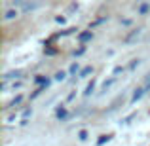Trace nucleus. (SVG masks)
I'll use <instances>...</instances> for the list:
<instances>
[{
	"label": "nucleus",
	"instance_id": "obj_1",
	"mask_svg": "<svg viewBox=\"0 0 150 146\" xmlns=\"http://www.w3.org/2000/svg\"><path fill=\"white\" fill-rule=\"evenodd\" d=\"M89 38H93L91 30H86V32H82V34H80V42H82V44H84V42H88Z\"/></svg>",
	"mask_w": 150,
	"mask_h": 146
},
{
	"label": "nucleus",
	"instance_id": "obj_2",
	"mask_svg": "<svg viewBox=\"0 0 150 146\" xmlns=\"http://www.w3.org/2000/svg\"><path fill=\"white\" fill-rule=\"evenodd\" d=\"M143 93H144V87H139V89H135V93H133V97H131V101L135 102L137 99H141L143 97Z\"/></svg>",
	"mask_w": 150,
	"mask_h": 146
},
{
	"label": "nucleus",
	"instance_id": "obj_3",
	"mask_svg": "<svg viewBox=\"0 0 150 146\" xmlns=\"http://www.w3.org/2000/svg\"><path fill=\"white\" fill-rule=\"evenodd\" d=\"M114 82H116V76H112V78H110L108 82H105V84H103V89H101V91H106V89H108L110 85L114 84Z\"/></svg>",
	"mask_w": 150,
	"mask_h": 146
},
{
	"label": "nucleus",
	"instance_id": "obj_4",
	"mask_svg": "<svg viewBox=\"0 0 150 146\" xmlns=\"http://www.w3.org/2000/svg\"><path fill=\"white\" fill-rule=\"evenodd\" d=\"M21 101H23V95H19V97H15V99H13V101H11V102H10V106H11V108H15V106H17V104H19V102H21Z\"/></svg>",
	"mask_w": 150,
	"mask_h": 146
},
{
	"label": "nucleus",
	"instance_id": "obj_5",
	"mask_svg": "<svg viewBox=\"0 0 150 146\" xmlns=\"http://www.w3.org/2000/svg\"><path fill=\"white\" fill-rule=\"evenodd\" d=\"M57 118H59V120H65V118H67V110L65 108H59L57 110Z\"/></svg>",
	"mask_w": 150,
	"mask_h": 146
},
{
	"label": "nucleus",
	"instance_id": "obj_6",
	"mask_svg": "<svg viewBox=\"0 0 150 146\" xmlns=\"http://www.w3.org/2000/svg\"><path fill=\"white\" fill-rule=\"evenodd\" d=\"M13 17H17V11L8 10V11H6V19H13Z\"/></svg>",
	"mask_w": 150,
	"mask_h": 146
},
{
	"label": "nucleus",
	"instance_id": "obj_7",
	"mask_svg": "<svg viewBox=\"0 0 150 146\" xmlns=\"http://www.w3.org/2000/svg\"><path fill=\"white\" fill-rule=\"evenodd\" d=\"M93 87H95V82H91V84H89L88 87H86V95H89V93L93 91Z\"/></svg>",
	"mask_w": 150,
	"mask_h": 146
},
{
	"label": "nucleus",
	"instance_id": "obj_8",
	"mask_svg": "<svg viewBox=\"0 0 150 146\" xmlns=\"http://www.w3.org/2000/svg\"><path fill=\"white\" fill-rule=\"evenodd\" d=\"M89 72H91V66H86V68L80 72V76H86V74H89Z\"/></svg>",
	"mask_w": 150,
	"mask_h": 146
},
{
	"label": "nucleus",
	"instance_id": "obj_9",
	"mask_svg": "<svg viewBox=\"0 0 150 146\" xmlns=\"http://www.w3.org/2000/svg\"><path fill=\"white\" fill-rule=\"evenodd\" d=\"M148 8H150V4H143V6H141V10H139V11H141V13H144V11H146Z\"/></svg>",
	"mask_w": 150,
	"mask_h": 146
},
{
	"label": "nucleus",
	"instance_id": "obj_10",
	"mask_svg": "<svg viewBox=\"0 0 150 146\" xmlns=\"http://www.w3.org/2000/svg\"><path fill=\"white\" fill-rule=\"evenodd\" d=\"M55 78H57V80H63V78H65V72H57V74H55Z\"/></svg>",
	"mask_w": 150,
	"mask_h": 146
},
{
	"label": "nucleus",
	"instance_id": "obj_11",
	"mask_svg": "<svg viewBox=\"0 0 150 146\" xmlns=\"http://www.w3.org/2000/svg\"><path fill=\"white\" fill-rule=\"evenodd\" d=\"M76 70H78V63H74V65L70 66V72H76Z\"/></svg>",
	"mask_w": 150,
	"mask_h": 146
}]
</instances>
